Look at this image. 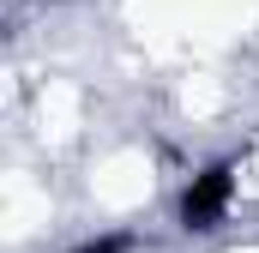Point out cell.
Listing matches in <instances>:
<instances>
[{"mask_svg": "<svg viewBox=\"0 0 259 253\" xmlns=\"http://www.w3.org/2000/svg\"><path fill=\"white\" fill-rule=\"evenodd\" d=\"M229 205H235V163H205L193 181L181 187V205H175V217H181V229H193V235H211V229L229 217Z\"/></svg>", "mask_w": 259, "mask_h": 253, "instance_id": "obj_1", "label": "cell"}, {"mask_svg": "<svg viewBox=\"0 0 259 253\" xmlns=\"http://www.w3.org/2000/svg\"><path fill=\"white\" fill-rule=\"evenodd\" d=\"M72 253H133V235H97V241H84Z\"/></svg>", "mask_w": 259, "mask_h": 253, "instance_id": "obj_2", "label": "cell"}]
</instances>
